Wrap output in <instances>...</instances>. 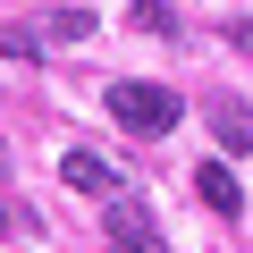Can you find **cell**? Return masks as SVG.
I'll return each mask as SVG.
<instances>
[{"instance_id": "1", "label": "cell", "mask_w": 253, "mask_h": 253, "mask_svg": "<svg viewBox=\"0 0 253 253\" xmlns=\"http://www.w3.org/2000/svg\"><path fill=\"white\" fill-rule=\"evenodd\" d=\"M110 118L126 126V135H169V126L186 118V101L169 84H144V76H118L110 84Z\"/></svg>"}, {"instance_id": "2", "label": "cell", "mask_w": 253, "mask_h": 253, "mask_svg": "<svg viewBox=\"0 0 253 253\" xmlns=\"http://www.w3.org/2000/svg\"><path fill=\"white\" fill-rule=\"evenodd\" d=\"M59 177H68L76 194H101V203L126 186V177H118V161H101V152H68V161H59Z\"/></svg>"}, {"instance_id": "3", "label": "cell", "mask_w": 253, "mask_h": 253, "mask_svg": "<svg viewBox=\"0 0 253 253\" xmlns=\"http://www.w3.org/2000/svg\"><path fill=\"white\" fill-rule=\"evenodd\" d=\"M194 194H203L211 211H245V186H236L228 161H203V169H194Z\"/></svg>"}, {"instance_id": "4", "label": "cell", "mask_w": 253, "mask_h": 253, "mask_svg": "<svg viewBox=\"0 0 253 253\" xmlns=\"http://www.w3.org/2000/svg\"><path fill=\"white\" fill-rule=\"evenodd\" d=\"M211 126H219V144H228V152H253V110H236V101H211Z\"/></svg>"}, {"instance_id": "5", "label": "cell", "mask_w": 253, "mask_h": 253, "mask_svg": "<svg viewBox=\"0 0 253 253\" xmlns=\"http://www.w3.org/2000/svg\"><path fill=\"white\" fill-rule=\"evenodd\" d=\"M34 51H42V26H0V68H17Z\"/></svg>"}, {"instance_id": "6", "label": "cell", "mask_w": 253, "mask_h": 253, "mask_svg": "<svg viewBox=\"0 0 253 253\" xmlns=\"http://www.w3.org/2000/svg\"><path fill=\"white\" fill-rule=\"evenodd\" d=\"M126 17H135V34H177V9H169V0H135Z\"/></svg>"}, {"instance_id": "7", "label": "cell", "mask_w": 253, "mask_h": 253, "mask_svg": "<svg viewBox=\"0 0 253 253\" xmlns=\"http://www.w3.org/2000/svg\"><path fill=\"white\" fill-rule=\"evenodd\" d=\"M76 34H93L84 9H51V17H42V42H76Z\"/></svg>"}, {"instance_id": "8", "label": "cell", "mask_w": 253, "mask_h": 253, "mask_svg": "<svg viewBox=\"0 0 253 253\" xmlns=\"http://www.w3.org/2000/svg\"><path fill=\"white\" fill-rule=\"evenodd\" d=\"M110 253H169V236L152 228V236H110Z\"/></svg>"}, {"instance_id": "9", "label": "cell", "mask_w": 253, "mask_h": 253, "mask_svg": "<svg viewBox=\"0 0 253 253\" xmlns=\"http://www.w3.org/2000/svg\"><path fill=\"white\" fill-rule=\"evenodd\" d=\"M228 42H245V51H253V17H245V26H228Z\"/></svg>"}, {"instance_id": "10", "label": "cell", "mask_w": 253, "mask_h": 253, "mask_svg": "<svg viewBox=\"0 0 253 253\" xmlns=\"http://www.w3.org/2000/svg\"><path fill=\"white\" fill-rule=\"evenodd\" d=\"M0 228H9V211H0Z\"/></svg>"}]
</instances>
